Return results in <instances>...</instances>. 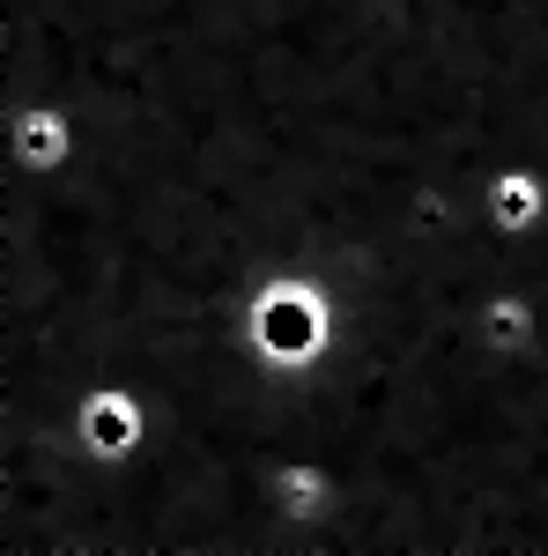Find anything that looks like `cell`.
Listing matches in <instances>:
<instances>
[{
    "label": "cell",
    "mask_w": 548,
    "mask_h": 556,
    "mask_svg": "<svg viewBox=\"0 0 548 556\" xmlns=\"http://www.w3.org/2000/svg\"><path fill=\"white\" fill-rule=\"evenodd\" d=\"M341 334V298L311 267H275L245 298V349L259 371H311Z\"/></svg>",
    "instance_id": "6da1fadb"
},
{
    "label": "cell",
    "mask_w": 548,
    "mask_h": 556,
    "mask_svg": "<svg viewBox=\"0 0 548 556\" xmlns=\"http://www.w3.org/2000/svg\"><path fill=\"white\" fill-rule=\"evenodd\" d=\"M149 430H156V416H149V401H141V386H127V379H97L75 401V453H82V468L75 475H112V468H133L141 453H149ZM67 475V482H75ZM60 482V490H67ZM52 490V497H60ZM44 497V505H52ZM23 527V519H15ZM8 534V527H0Z\"/></svg>",
    "instance_id": "7a4b0ae2"
},
{
    "label": "cell",
    "mask_w": 548,
    "mask_h": 556,
    "mask_svg": "<svg viewBox=\"0 0 548 556\" xmlns=\"http://www.w3.org/2000/svg\"><path fill=\"white\" fill-rule=\"evenodd\" d=\"M267 505H275V519L296 534V549H311V542L334 534L348 490H341L334 460H319V453H290V460H275V475H267Z\"/></svg>",
    "instance_id": "3957f363"
},
{
    "label": "cell",
    "mask_w": 548,
    "mask_h": 556,
    "mask_svg": "<svg viewBox=\"0 0 548 556\" xmlns=\"http://www.w3.org/2000/svg\"><path fill=\"white\" fill-rule=\"evenodd\" d=\"M75 156H82V119L60 97H30V104H15L0 119V164H15V172L52 178V172H67Z\"/></svg>",
    "instance_id": "277c9868"
}]
</instances>
